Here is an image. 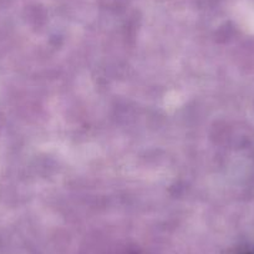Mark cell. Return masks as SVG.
<instances>
[{"label":"cell","mask_w":254,"mask_h":254,"mask_svg":"<svg viewBox=\"0 0 254 254\" xmlns=\"http://www.w3.org/2000/svg\"><path fill=\"white\" fill-rule=\"evenodd\" d=\"M249 254H251V253H249Z\"/></svg>","instance_id":"1"}]
</instances>
